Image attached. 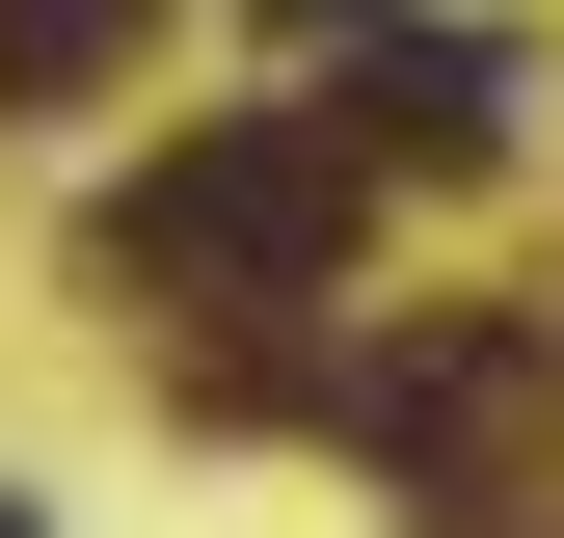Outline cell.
<instances>
[{"mask_svg": "<svg viewBox=\"0 0 564 538\" xmlns=\"http://www.w3.org/2000/svg\"><path fill=\"white\" fill-rule=\"evenodd\" d=\"M349 134H403V162H484V134H511V54H484V28H377V54H349Z\"/></svg>", "mask_w": 564, "mask_h": 538, "instance_id": "obj_2", "label": "cell"}, {"mask_svg": "<svg viewBox=\"0 0 564 538\" xmlns=\"http://www.w3.org/2000/svg\"><path fill=\"white\" fill-rule=\"evenodd\" d=\"M108 54H134V0H0V108H108Z\"/></svg>", "mask_w": 564, "mask_h": 538, "instance_id": "obj_3", "label": "cell"}, {"mask_svg": "<svg viewBox=\"0 0 564 538\" xmlns=\"http://www.w3.org/2000/svg\"><path fill=\"white\" fill-rule=\"evenodd\" d=\"M0 538H28V512H0Z\"/></svg>", "mask_w": 564, "mask_h": 538, "instance_id": "obj_5", "label": "cell"}, {"mask_svg": "<svg viewBox=\"0 0 564 538\" xmlns=\"http://www.w3.org/2000/svg\"><path fill=\"white\" fill-rule=\"evenodd\" d=\"M349 269V134H188L162 189H108V297H188V323H269Z\"/></svg>", "mask_w": 564, "mask_h": 538, "instance_id": "obj_1", "label": "cell"}, {"mask_svg": "<svg viewBox=\"0 0 564 538\" xmlns=\"http://www.w3.org/2000/svg\"><path fill=\"white\" fill-rule=\"evenodd\" d=\"M269 28H403V0H269Z\"/></svg>", "mask_w": 564, "mask_h": 538, "instance_id": "obj_4", "label": "cell"}]
</instances>
